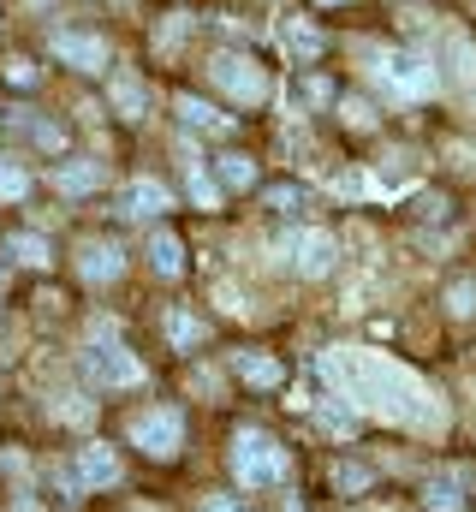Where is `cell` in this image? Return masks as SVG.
<instances>
[{
	"label": "cell",
	"instance_id": "cell-11",
	"mask_svg": "<svg viewBox=\"0 0 476 512\" xmlns=\"http://www.w3.org/2000/svg\"><path fill=\"white\" fill-rule=\"evenodd\" d=\"M119 203H125V215H167L173 209V191L161 179H131Z\"/></svg>",
	"mask_w": 476,
	"mask_h": 512
},
{
	"label": "cell",
	"instance_id": "cell-4",
	"mask_svg": "<svg viewBox=\"0 0 476 512\" xmlns=\"http://www.w3.org/2000/svg\"><path fill=\"white\" fill-rule=\"evenodd\" d=\"M84 376L96 387H137L143 382V364L114 340V328H102V334L90 340V352H84Z\"/></svg>",
	"mask_w": 476,
	"mask_h": 512
},
{
	"label": "cell",
	"instance_id": "cell-27",
	"mask_svg": "<svg viewBox=\"0 0 476 512\" xmlns=\"http://www.w3.org/2000/svg\"><path fill=\"white\" fill-rule=\"evenodd\" d=\"M334 483L340 489H369V471L363 465H334Z\"/></svg>",
	"mask_w": 476,
	"mask_h": 512
},
{
	"label": "cell",
	"instance_id": "cell-7",
	"mask_svg": "<svg viewBox=\"0 0 476 512\" xmlns=\"http://www.w3.org/2000/svg\"><path fill=\"white\" fill-rule=\"evenodd\" d=\"M292 268L304 274V280H322V274H334V262H340V245H334V233H322V227H304V233H292Z\"/></svg>",
	"mask_w": 476,
	"mask_h": 512
},
{
	"label": "cell",
	"instance_id": "cell-17",
	"mask_svg": "<svg viewBox=\"0 0 476 512\" xmlns=\"http://www.w3.org/2000/svg\"><path fill=\"white\" fill-rule=\"evenodd\" d=\"M114 108L125 120H143V108H149V90L137 84V78H114Z\"/></svg>",
	"mask_w": 476,
	"mask_h": 512
},
{
	"label": "cell",
	"instance_id": "cell-9",
	"mask_svg": "<svg viewBox=\"0 0 476 512\" xmlns=\"http://www.w3.org/2000/svg\"><path fill=\"white\" fill-rule=\"evenodd\" d=\"M78 274L90 280V286H108L125 274V251H119L114 239H84L78 245Z\"/></svg>",
	"mask_w": 476,
	"mask_h": 512
},
{
	"label": "cell",
	"instance_id": "cell-14",
	"mask_svg": "<svg viewBox=\"0 0 476 512\" xmlns=\"http://www.w3.org/2000/svg\"><path fill=\"white\" fill-rule=\"evenodd\" d=\"M238 376L250 387H280L286 382V370H280L274 358H262V352H238Z\"/></svg>",
	"mask_w": 476,
	"mask_h": 512
},
{
	"label": "cell",
	"instance_id": "cell-13",
	"mask_svg": "<svg viewBox=\"0 0 476 512\" xmlns=\"http://www.w3.org/2000/svg\"><path fill=\"white\" fill-rule=\"evenodd\" d=\"M149 268H155L161 280H173V274L185 268V245H179L173 233H155V239H149Z\"/></svg>",
	"mask_w": 476,
	"mask_h": 512
},
{
	"label": "cell",
	"instance_id": "cell-22",
	"mask_svg": "<svg viewBox=\"0 0 476 512\" xmlns=\"http://www.w3.org/2000/svg\"><path fill=\"white\" fill-rule=\"evenodd\" d=\"M167 340H173V346H197V340H203V322L185 316V310H173V316H167Z\"/></svg>",
	"mask_w": 476,
	"mask_h": 512
},
{
	"label": "cell",
	"instance_id": "cell-16",
	"mask_svg": "<svg viewBox=\"0 0 476 512\" xmlns=\"http://www.w3.org/2000/svg\"><path fill=\"white\" fill-rule=\"evenodd\" d=\"M423 501H429V512H465L459 477H429V483H423Z\"/></svg>",
	"mask_w": 476,
	"mask_h": 512
},
{
	"label": "cell",
	"instance_id": "cell-19",
	"mask_svg": "<svg viewBox=\"0 0 476 512\" xmlns=\"http://www.w3.org/2000/svg\"><path fill=\"white\" fill-rule=\"evenodd\" d=\"M6 251L18 256L24 268H48V239H36V233H12V239H6Z\"/></svg>",
	"mask_w": 476,
	"mask_h": 512
},
{
	"label": "cell",
	"instance_id": "cell-25",
	"mask_svg": "<svg viewBox=\"0 0 476 512\" xmlns=\"http://www.w3.org/2000/svg\"><path fill=\"white\" fill-rule=\"evenodd\" d=\"M453 72H459V84H476V54L453 36Z\"/></svg>",
	"mask_w": 476,
	"mask_h": 512
},
{
	"label": "cell",
	"instance_id": "cell-6",
	"mask_svg": "<svg viewBox=\"0 0 476 512\" xmlns=\"http://www.w3.org/2000/svg\"><path fill=\"white\" fill-rule=\"evenodd\" d=\"M209 78H215L233 102H244V108L268 102V72H262L250 54H215V60H209Z\"/></svg>",
	"mask_w": 476,
	"mask_h": 512
},
{
	"label": "cell",
	"instance_id": "cell-20",
	"mask_svg": "<svg viewBox=\"0 0 476 512\" xmlns=\"http://www.w3.org/2000/svg\"><path fill=\"white\" fill-rule=\"evenodd\" d=\"M286 48H292V54H304V60H316V54H322V30H310V24L286 18Z\"/></svg>",
	"mask_w": 476,
	"mask_h": 512
},
{
	"label": "cell",
	"instance_id": "cell-26",
	"mask_svg": "<svg viewBox=\"0 0 476 512\" xmlns=\"http://www.w3.org/2000/svg\"><path fill=\"white\" fill-rule=\"evenodd\" d=\"M447 304H453V316H471L476 310V280H459V286L447 292Z\"/></svg>",
	"mask_w": 476,
	"mask_h": 512
},
{
	"label": "cell",
	"instance_id": "cell-28",
	"mask_svg": "<svg viewBox=\"0 0 476 512\" xmlns=\"http://www.w3.org/2000/svg\"><path fill=\"white\" fill-rule=\"evenodd\" d=\"M203 512H244V507H238L233 495H209V501H203Z\"/></svg>",
	"mask_w": 476,
	"mask_h": 512
},
{
	"label": "cell",
	"instance_id": "cell-29",
	"mask_svg": "<svg viewBox=\"0 0 476 512\" xmlns=\"http://www.w3.org/2000/svg\"><path fill=\"white\" fill-rule=\"evenodd\" d=\"M6 78H12V84H30L36 72H30V60H12V66H6Z\"/></svg>",
	"mask_w": 476,
	"mask_h": 512
},
{
	"label": "cell",
	"instance_id": "cell-1",
	"mask_svg": "<svg viewBox=\"0 0 476 512\" xmlns=\"http://www.w3.org/2000/svg\"><path fill=\"white\" fill-rule=\"evenodd\" d=\"M322 376L352 399V411L363 417H381V423H399V429H441L447 423V405L417 382L405 364L381 358V352H363V346H334L322 352Z\"/></svg>",
	"mask_w": 476,
	"mask_h": 512
},
{
	"label": "cell",
	"instance_id": "cell-3",
	"mask_svg": "<svg viewBox=\"0 0 476 512\" xmlns=\"http://www.w3.org/2000/svg\"><path fill=\"white\" fill-rule=\"evenodd\" d=\"M375 78H381L399 102H423V96H435V84H441V72H435L423 54H405V48H381V54H375Z\"/></svg>",
	"mask_w": 476,
	"mask_h": 512
},
{
	"label": "cell",
	"instance_id": "cell-12",
	"mask_svg": "<svg viewBox=\"0 0 476 512\" xmlns=\"http://www.w3.org/2000/svg\"><path fill=\"white\" fill-rule=\"evenodd\" d=\"M179 120H185L191 131H215V137H227V131H233L227 114H215V108H209V102H197V96H179Z\"/></svg>",
	"mask_w": 476,
	"mask_h": 512
},
{
	"label": "cell",
	"instance_id": "cell-10",
	"mask_svg": "<svg viewBox=\"0 0 476 512\" xmlns=\"http://www.w3.org/2000/svg\"><path fill=\"white\" fill-rule=\"evenodd\" d=\"M119 477V459H114V447H102V441H90V447H78V483L84 489H114Z\"/></svg>",
	"mask_w": 476,
	"mask_h": 512
},
{
	"label": "cell",
	"instance_id": "cell-24",
	"mask_svg": "<svg viewBox=\"0 0 476 512\" xmlns=\"http://www.w3.org/2000/svg\"><path fill=\"white\" fill-rule=\"evenodd\" d=\"M268 209L298 215V209H304V191H298V185H274V191H268Z\"/></svg>",
	"mask_w": 476,
	"mask_h": 512
},
{
	"label": "cell",
	"instance_id": "cell-5",
	"mask_svg": "<svg viewBox=\"0 0 476 512\" xmlns=\"http://www.w3.org/2000/svg\"><path fill=\"white\" fill-rule=\"evenodd\" d=\"M131 447H143L149 459H173L185 447V417L173 405H155V411L131 417Z\"/></svg>",
	"mask_w": 476,
	"mask_h": 512
},
{
	"label": "cell",
	"instance_id": "cell-8",
	"mask_svg": "<svg viewBox=\"0 0 476 512\" xmlns=\"http://www.w3.org/2000/svg\"><path fill=\"white\" fill-rule=\"evenodd\" d=\"M48 48H54V60H66L72 72H102V66H108V42H102V36H84V30H54Z\"/></svg>",
	"mask_w": 476,
	"mask_h": 512
},
{
	"label": "cell",
	"instance_id": "cell-21",
	"mask_svg": "<svg viewBox=\"0 0 476 512\" xmlns=\"http://www.w3.org/2000/svg\"><path fill=\"white\" fill-rule=\"evenodd\" d=\"M96 179H102V167H96V161H78V167H60V173H54V185H60V191H90Z\"/></svg>",
	"mask_w": 476,
	"mask_h": 512
},
{
	"label": "cell",
	"instance_id": "cell-23",
	"mask_svg": "<svg viewBox=\"0 0 476 512\" xmlns=\"http://www.w3.org/2000/svg\"><path fill=\"white\" fill-rule=\"evenodd\" d=\"M24 191H30V173H24L18 161H0V197H6V203H18Z\"/></svg>",
	"mask_w": 476,
	"mask_h": 512
},
{
	"label": "cell",
	"instance_id": "cell-15",
	"mask_svg": "<svg viewBox=\"0 0 476 512\" xmlns=\"http://www.w3.org/2000/svg\"><path fill=\"white\" fill-rule=\"evenodd\" d=\"M215 173H221V191H250L256 185V161L250 155H221Z\"/></svg>",
	"mask_w": 476,
	"mask_h": 512
},
{
	"label": "cell",
	"instance_id": "cell-2",
	"mask_svg": "<svg viewBox=\"0 0 476 512\" xmlns=\"http://www.w3.org/2000/svg\"><path fill=\"white\" fill-rule=\"evenodd\" d=\"M286 471H292V459L274 435H262V429L233 435V477L244 489H274V483H286Z\"/></svg>",
	"mask_w": 476,
	"mask_h": 512
},
{
	"label": "cell",
	"instance_id": "cell-18",
	"mask_svg": "<svg viewBox=\"0 0 476 512\" xmlns=\"http://www.w3.org/2000/svg\"><path fill=\"white\" fill-rule=\"evenodd\" d=\"M185 173H191V197H197L203 209H221V185L203 173V161H197V155H185Z\"/></svg>",
	"mask_w": 476,
	"mask_h": 512
},
{
	"label": "cell",
	"instance_id": "cell-30",
	"mask_svg": "<svg viewBox=\"0 0 476 512\" xmlns=\"http://www.w3.org/2000/svg\"><path fill=\"white\" fill-rule=\"evenodd\" d=\"M328 6H340V0H328Z\"/></svg>",
	"mask_w": 476,
	"mask_h": 512
}]
</instances>
